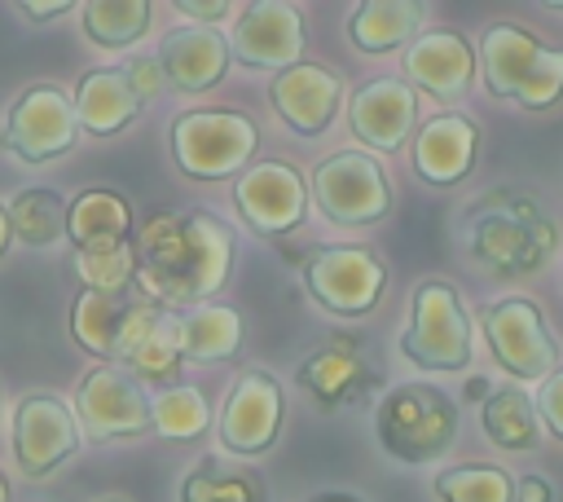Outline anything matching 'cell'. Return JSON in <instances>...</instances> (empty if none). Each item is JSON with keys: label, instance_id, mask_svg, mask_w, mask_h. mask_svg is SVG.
Masks as SVG:
<instances>
[{"label": "cell", "instance_id": "1", "mask_svg": "<svg viewBox=\"0 0 563 502\" xmlns=\"http://www.w3.org/2000/svg\"><path fill=\"white\" fill-rule=\"evenodd\" d=\"M233 269V229L211 211H158L136 238V286L163 308L180 313L211 304Z\"/></svg>", "mask_w": 563, "mask_h": 502}, {"label": "cell", "instance_id": "2", "mask_svg": "<svg viewBox=\"0 0 563 502\" xmlns=\"http://www.w3.org/2000/svg\"><path fill=\"white\" fill-rule=\"evenodd\" d=\"M466 255L493 277H528L559 247V225L523 189H488L462 216Z\"/></svg>", "mask_w": 563, "mask_h": 502}, {"label": "cell", "instance_id": "3", "mask_svg": "<svg viewBox=\"0 0 563 502\" xmlns=\"http://www.w3.org/2000/svg\"><path fill=\"white\" fill-rule=\"evenodd\" d=\"M374 436L378 449L405 467L440 462L457 440V405L427 379L396 383L374 405Z\"/></svg>", "mask_w": 563, "mask_h": 502}, {"label": "cell", "instance_id": "4", "mask_svg": "<svg viewBox=\"0 0 563 502\" xmlns=\"http://www.w3.org/2000/svg\"><path fill=\"white\" fill-rule=\"evenodd\" d=\"M479 75L488 97L523 110H550L563 97V48L515 22H488L479 31Z\"/></svg>", "mask_w": 563, "mask_h": 502}, {"label": "cell", "instance_id": "5", "mask_svg": "<svg viewBox=\"0 0 563 502\" xmlns=\"http://www.w3.org/2000/svg\"><path fill=\"white\" fill-rule=\"evenodd\" d=\"M167 150L180 176L189 181H229L255 163L260 128L246 110L233 106H194L180 110L167 128Z\"/></svg>", "mask_w": 563, "mask_h": 502}, {"label": "cell", "instance_id": "6", "mask_svg": "<svg viewBox=\"0 0 563 502\" xmlns=\"http://www.w3.org/2000/svg\"><path fill=\"white\" fill-rule=\"evenodd\" d=\"M400 357L431 374H457L475 357L471 313L449 277H422L409 299V326L400 330Z\"/></svg>", "mask_w": 563, "mask_h": 502}, {"label": "cell", "instance_id": "7", "mask_svg": "<svg viewBox=\"0 0 563 502\" xmlns=\"http://www.w3.org/2000/svg\"><path fill=\"white\" fill-rule=\"evenodd\" d=\"M308 299L330 317H369L387 291V260L361 242H330L299 264Z\"/></svg>", "mask_w": 563, "mask_h": 502}, {"label": "cell", "instance_id": "8", "mask_svg": "<svg viewBox=\"0 0 563 502\" xmlns=\"http://www.w3.org/2000/svg\"><path fill=\"white\" fill-rule=\"evenodd\" d=\"M158 321H163V308L136 282L128 291H84L79 286V295L70 304L75 343L106 365H123Z\"/></svg>", "mask_w": 563, "mask_h": 502}, {"label": "cell", "instance_id": "9", "mask_svg": "<svg viewBox=\"0 0 563 502\" xmlns=\"http://www.w3.org/2000/svg\"><path fill=\"white\" fill-rule=\"evenodd\" d=\"M308 198L330 225L369 229L391 211V181L369 150H334L312 167Z\"/></svg>", "mask_w": 563, "mask_h": 502}, {"label": "cell", "instance_id": "10", "mask_svg": "<svg viewBox=\"0 0 563 502\" xmlns=\"http://www.w3.org/2000/svg\"><path fill=\"white\" fill-rule=\"evenodd\" d=\"M479 330L488 339V352L493 361L523 388V383H541L559 370V343L541 317V308L510 291V295H497L484 313H479Z\"/></svg>", "mask_w": 563, "mask_h": 502}, {"label": "cell", "instance_id": "11", "mask_svg": "<svg viewBox=\"0 0 563 502\" xmlns=\"http://www.w3.org/2000/svg\"><path fill=\"white\" fill-rule=\"evenodd\" d=\"M0 141H4V154L18 159L22 167H44L70 154L79 141L70 92L62 84H31L26 92H18L13 106L4 110Z\"/></svg>", "mask_w": 563, "mask_h": 502}, {"label": "cell", "instance_id": "12", "mask_svg": "<svg viewBox=\"0 0 563 502\" xmlns=\"http://www.w3.org/2000/svg\"><path fill=\"white\" fill-rule=\"evenodd\" d=\"M282 423H286V392H282L277 374L264 365H251L224 392V405L216 418V440H220L224 458H264L277 445Z\"/></svg>", "mask_w": 563, "mask_h": 502}, {"label": "cell", "instance_id": "13", "mask_svg": "<svg viewBox=\"0 0 563 502\" xmlns=\"http://www.w3.org/2000/svg\"><path fill=\"white\" fill-rule=\"evenodd\" d=\"M70 410L84 440H132L150 432V392L123 365H92L79 379Z\"/></svg>", "mask_w": 563, "mask_h": 502}, {"label": "cell", "instance_id": "14", "mask_svg": "<svg viewBox=\"0 0 563 502\" xmlns=\"http://www.w3.org/2000/svg\"><path fill=\"white\" fill-rule=\"evenodd\" d=\"M84 436L70 401L57 392H26L13 410V462L26 480H48L79 454Z\"/></svg>", "mask_w": 563, "mask_h": 502}, {"label": "cell", "instance_id": "15", "mask_svg": "<svg viewBox=\"0 0 563 502\" xmlns=\"http://www.w3.org/2000/svg\"><path fill=\"white\" fill-rule=\"evenodd\" d=\"M308 203H312L308 198V181L286 159L251 163L233 181V207H238L242 225L251 233H260V238H282V233L299 229L303 216H308Z\"/></svg>", "mask_w": 563, "mask_h": 502}, {"label": "cell", "instance_id": "16", "mask_svg": "<svg viewBox=\"0 0 563 502\" xmlns=\"http://www.w3.org/2000/svg\"><path fill=\"white\" fill-rule=\"evenodd\" d=\"M308 31H303V9L286 0H255L238 9L233 35H229V57L246 70H286L303 57Z\"/></svg>", "mask_w": 563, "mask_h": 502}, {"label": "cell", "instance_id": "17", "mask_svg": "<svg viewBox=\"0 0 563 502\" xmlns=\"http://www.w3.org/2000/svg\"><path fill=\"white\" fill-rule=\"evenodd\" d=\"M295 379H299V388L317 401V410H325V414L365 405V401L378 392V383H383L378 370H374V361H369L352 339H334V343L312 348V352L295 365Z\"/></svg>", "mask_w": 563, "mask_h": 502}, {"label": "cell", "instance_id": "18", "mask_svg": "<svg viewBox=\"0 0 563 502\" xmlns=\"http://www.w3.org/2000/svg\"><path fill=\"white\" fill-rule=\"evenodd\" d=\"M347 128L369 154H396L418 128V92L396 75L365 79L347 97Z\"/></svg>", "mask_w": 563, "mask_h": 502}, {"label": "cell", "instance_id": "19", "mask_svg": "<svg viewBox=\"0 0 563 502\" xmlns=\"http://www.w3.org/2000/svg\"><path fill=\"white\" fill-rule=\"evenodd\" d=\"M268 101L295 137H321L343 110V79L321 62H295L273 75Z\"/></svg>", "mask_w": 563, "mask_h": 502}, {"label": "cell", "instance_id": "20", "mask_svg": "<svg viewBox=\"0 0 563 502\" xmlns=\"http://www.w3.org/2000/svg\"><path fill=\"white\" fill-rule=\"evenodd\" d=\"M475 150H479V123L466 119L462 110H440L427 123H418L413 137H409L413 176L435 185V189L457 185L471 172Z\"/></svg>", "mask_w": 563, "mask_h": 502}, {"label": "cell", "instance_id": "21", "mask_svg": "<svg viewBox=\"0 0 563 502\" xmlns=\"http://www.w3.org/2000/svg\"><path fill=\"white\" fill-rule=\"evenodd\" d=\"M471 79H475V48L453 26H427L405 48V84L431 92L435 101L466 97Z\"/></svg>", "mask_w": 563, "mask_h": 502}, {"label": "cell", "instance_id": "22", "mask_svg": "<svg viewBox=\"0 0 563 502\" xmlns=\"http://www.w3.org/2000/svg\"><path fill=\"white\" fill-rule=\"evenodd\" d=\"M167 88L176 92H207L224 79L229 70V35L216 31V26H172L163 40H158V53H154Z\"/></svg>", "mask_w": 563, "mask_h": 502}, {"label": "cell", "instance_id": "23", "mask_svg": "<svg viewBox=\"0 0 563 502\" xmlns=\"http://www.w3.org/2000/svg\"><path fill=\"white\" fill-rule=\"evenodd\" d=\"M70 106H75V123L79 132L88 137H114L123 128H132L145 110V97L132 88L128 70L123 66H97V70H84L75 92H70Z\"/></svg>", "mask_w": 563, "mask_h": 502}, {"label": "cell", "instance_id": "24", "mask_svg": "<svg viewBox=\"0 0 563 502\" xmlns=\"http://www.w3.org/2000/svg\"><path fill=\"white\" fill-rule=\"evenodd\" d=\"M427 13L431 9L422 0H361L347 13V40L369 57L396 53L427 31Z\"/></svg>", "mask_w": 563, "mask_h": 502}, {"label": "cell", "instance_id": "25", "mask_svg": "<svg viewBox=\"0 0 563 502\" xmlns=\"http://www.w3.org/2000/svg\"><path fill=\"white\" fill-rule=\"evenodd\" d=\"M176 326V348L185 357V365H216L238 357L242 348V313L233 304H194L172 313Z\"/></svg>", "mask_w": 563, "mask_h": 502}, {"label": "cell", "instance_id": "26", "mask_svg": "<svg viewBox=\"0 0 563 502\" xmlns=\"http://www.w3.org/2000/svg\"><path fill=\"white\" fill-rule=\"evenodd\" d=\"M66 238L75 251L132 242V203L119 189L88 185L66 203Z\"/></svg>", "mask_w": 563, "mask_h": 502}, {"label": "cell", "instance_id": "27", "mask_svg": "<svg viewBox=\"0 0 563 502\" xmlns=\"http://www.w3.org/2000/svg\"><path fill=\"white\" fill-rule=\"evenodd\" d=\"M479 427L484 436L506 449V454H528L541 445V418H537V405H532V392L519 388V383H501L484 396L479 405Z\"/></svg>", "mask_w": 563, "mask_h": 502}, {"label": "cell", "instance_id": "28", "mask_svg": "<svg viewBox=\"0 0 563 502\" xmlns=\"http://www.w3.org/2000/svg\"><path fill=\"white\" fill-rule=\"evenodd\" d=\"M180 502H268V489L260 476L233 467L224 454H207L185 471Z\"/></svg>", "mask_w": 563, "mask_h": 502}, {"label": "cell", "instance_id": "29", "mask_svg": "<svg viewBox=\"0 0 563 502\" xmlns=\"http://www.w3.org/2000/svg\"><path fill=\"white\" fill-rule=\"evenodd\" d=\"M79 26L97 48H132L150 35L154 4L150 0H88L79 4Z\"/></svg>", "mask_w": 563, "mask_h": 502}, {"label": "cell", "instance_id": "30", "mask_svg": "<svg viewBox=\"0 0 563 502\" xmlns=\"http://www.w3.org/2000/svg\"><path fill=\"white\" fill-rule=\"evenodd\" d=\"M4 207H9V225H13L18 242L53 247L57 238H66V198L57 189L31 185V189H18Z\"/></svg>", "mask_w": 563, "mask_h": 502}, {"label": "cell", "instance_id": "31", "mask_svg": "<svg viewBox=\"0 0 563 502\" xmlns=\"http://www.w3.org/2000/svg\"><path fill=\"white\" fill-rule=\"evenodd\" d=\"M211 427V405L194 383H172L150 396V432L163 440H198Z\"/></svg>", "mask_w": 563, "mask_h": 502}, {"label": "cell", "instance_id": "32", "mask_svg": "<svg viewBox=\"0 0 563 502\" xmlns=\"http://www.w3.org/2000/svg\"><path fill=\"white\" fill-rule=\"evenodd\" d=\"M431 493L440 502H515V476L497 462H457L435 471Z\"/></svg>", "mask_w": 563, "mask_h": 502}, {"label": "cell", "instance_id": "33", "mask_svg": "<svg viewBox=\"0 0 563 502\" xmlns=\"http://www.w3.org/2000/svg\"><path fill=\"white\" fill-rule=\"evenodd\" d=\"M75 273L84 291H128L136 282V242L75 251Z\"/></svg>", "mask_w": 563, "mask_h": 502}, {"label": "cell", "instance_id": "34", "mask_svg": "<svg viewBox=\"0 0 563 502\" xmlns=\"http://www.w3.org/2000/svg\"><path fill=\"white\" fill-rule=\"evenodd\" d=\"M123 370H132L136 379H154V383H176L180 370H185V357L176 348V326H172V313H163V321L136 343V352L123 361Z\"/></svg>", "mask_w": 563, "mask_h": 502}, {"label": "cell", "instance_id": "35", "mask_svg": "<svg viewBox=\"0 0 563 502\" xmlns=\"http://www.w3.org/2000/svg\"><path fill=\"white\" fill-rule=\"evenodd\" d=\"M532 405H537L541 432H550L554 440H563V365H559L550 379H541V383H537Z\"/></svg>", "mask_w": 563, "mask_h": 502}, {"label": "cell", "instance_id": "36", "mask_svg": "<svg viewBox=\"0 0 563 502\" xmlns=\"http://www.w3.org/2000/svg\"><path fill=\"white\" fill-rule=\"evenodd\" d=\"M172 9H176L180 18H194V26H211V22L238 18L242 4H233V0H176Z\"/></svg>", "mask_w": 563, "mask_h": 502}, {"label": "cell", "instance_id": "37", "mask_svg": "<svg viewBox=\"0 0 563 502\" xmlns=\"http://www.w3.org/2000/svg\"><path fill=\"white\" fill-rule=\"evenodd\" d=\"M123 70H128L132 88H136L145 101H150V97H158V92L167 88V79H163V70H158V62H154V57H132Z\"/></svg>", "mask_w": 563, "mask_h": 502}, {"label": "cell", "instance_id": "38", "mask_svg": "<svg viewBox=\"0 0 563 502\" xmlns=\"http://www.w3.org/2000/svg\"><path fill=\"white\" fill-rule=\"evenodd\" d=\"M515 502H554V484L541 471L515 476Z\"/></svg>", "mask_w": 563, "mask_h": 502}, {"label": "cell", "instance_id": "39", "mask_svg": "<svg viewBox=\"0 0 563 502\" xmlns=\"http://www.w3.org/2000/svg\"><path fill=\"white\" fill-rule=\"evenodd\" d=\"M70 9H75L70 0H53V4H48V0H40V4H35V0H22V4H13V13H22V18H31V22H48V18H62V13H70Z\"/></svg>", "mask_w": 563, "mask_h": 502}, {"label": "cell", "instance_id": "40", "mask_svg": "<svg viewBox=\"0 0 563 502\" xmlns=\"http://www.w3.org/2000/svg\"><path fill=\"white\" fill-rule=\"evenodd\" d=\"M303 502H365V498L352 493V489H321V493H312V498H303Z\"/></svg>", "mask_w": 563, "mask_h": 502}, {"label": "cell", "instance_id": "41", "mask_svg": "<svg viewBox=\"0 0 563 502\" xmlns=\"http://www.w3.org/2000/svg\"><path fill=\"white\" fill-rule=\"evenodd\" d=\"M9 247H13V225H9V207L0 203V260L9 255Z\"/></svg>", "mask_w": 563, "mask_h": 502}, {"label": "cell", "instance_id": "42", "mask_svg": "<svg viewBox=\"0 0 563 502\" xmlns=\"http://www.w3.org/2000/svg\"><path fill=\"white\" fill-rule=\"evenodd\" d=\"M488 392H493V388H488V379H484V374H475V379H466V396H471V401H484Z\"/></svg>", "mask_w": 563, "mask_h": 502}, {"label": "cell", "instance_id": "43", "mask_svg": "<svg viewBox=\"0 0 563 502\" xmlns=\"http://www.w3.org/2000/svg\"><path fill=\"white\" fill-rule=\"evenodd\" d=\"M9 498H13V484H9V476L0 471V502H9Z\"/></svg>", "mask_w": 563, "mask_h": 502}, {"label": "cell", "instance_id": "44", "mask_svg": "<svg viewBox=\"0 0 563 502\" xmlns=\"http://www.w3.org/2000/svg\"><path fill=\"white\" fill-rule=\"evenodd\" d=\"M550 9H559V13H563V4H550Z\"/></svg>", "mask_w": 563, "mask_h": 502}, {"label": "cell", "instance_id": "45", "mask_svg": "<svg viewBox=\"0 0 563 502\" xmlns=\"http://www.w3.org/2000/svg\"><path fill=\"white\" fill-rule=\"evenodd\" d=\"M106 502H123V498H106Z\"/></svg>", "mask_w": 563, "mask_h": 502}]
</instances>
